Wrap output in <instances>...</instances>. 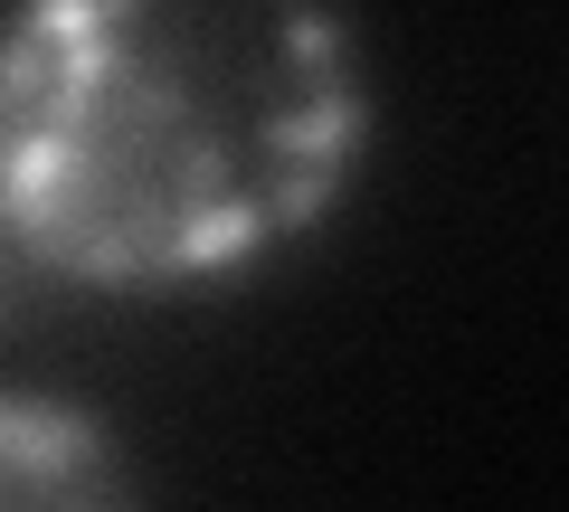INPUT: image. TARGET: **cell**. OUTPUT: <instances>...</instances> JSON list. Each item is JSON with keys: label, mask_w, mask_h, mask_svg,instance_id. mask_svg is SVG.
<instances>
[{"label": "cell", "mask_w": 569, "mask_h": 512, "mask_svg": "<svg viewBox=\"0 0 569 512\" xmlns=\"http://www.w3.org/2000/svg\"><path fill=\"white\" fill-rule=\"evenodd\" d=\"M20 294H29V267H20V247H10V228H0V332L20 323Z\"/></svg>", "instance_id": "obj_3"}, {"label": "cell", "mask_w": 569, "mask_h": 512, "mask_svg": "<svg viewBox=\"0 0 569 512\" xmlns=\"http://www.w3.org/2000/svg\"><path fill=\"white\" fill-rule=\"evenodd\" d=\"M380 77L342 0H10L0 228L77 294H219L351 209Z\"/></svg>", "instance_id": "obj_1"}, {"label": "cell", "mask_w": 569, "mask_h": 512, "mask_svg": "<svg viewBox=\"0 0 569 512\" xmlns=\"http://www.w3.org/2000/svg\"><path fill=\"white\" fill-rule=\"evenodd\" d=\"M0 512H152L133 436L77 390H0Z\"/></svg>", "instance_id": "obj_2"}]
</instances>
